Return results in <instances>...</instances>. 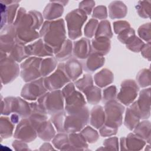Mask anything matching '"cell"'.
<instances>
[{"instance_id": "1", "label": "cell", "mask_w": 151, "mask_h": 151, "mask_svg": "<svg viewBox=\"0 0 151 151\" xmlns=\"http://www.w3.org/2000/svg\"><path fill=\"white\" fill-rule=\"evenodd\" d=\"M40 37L57 54L66 40L65 22L63 19L45 21L39 32Z\"/></svg>"}, {"instance_id": "2", "label": "cell", "mask_w": 151, "mask_h": 151, "mask_svg": "<svg viewBox=\"0 0 151 151\" xmlns=\"http://www.w3.org/2000/svg\"><path fill=\"white\" fill-rule=\"evenodd\" d=\"M43 24L42 14L35 10L28 12L24 8H19L13 23L16 29L21 30H37L41 28Z\"/></svg>"}, {"instance_id": "3", "label": "cell", "mask_w": 151, "mask_h": 151, "mask_svg": "<svg viewBox=\"0 0 151 151\" xmlns=\"http://www.w3.org/2000/svg\"><path fill=\"white\" fill-rule=\"evenodd\" d=\"M64 97L60 90L47 91L38 99L37 102L47 114H52L64 109Z\"/></svg>"}, {"instance_id": "4", "label": "cell", "mask_w": 151, "mask_h": 151, "mask_svg": "<svg viewBox=\"0 0 151 151\" xmlns=\"http://www.w3.org/2000/svg\"><path fill=\"white\" fill-rule=\"evenodd\" d=\"M87 19V15L82 10L76 9L68 12L65 19L68 29V37L74 40L81 36V28Z\"/></svg>"}, {"instance_id": "5", "label": "cell", "mask_w": 151, "mask_h": 151, "mask_svg": "<svg viewBox=\"0 0 151 151\" xmlns=\"http://www.w3.org/2000/svg\"><path fill=\"white\" fill-rule=\"evenodd\" d=\"M89 114L86 106L76 113L67 114L64 125L65 132L71 133L80 132L88 122Z\"/></svg>"}, {"instance_id": "6", "label": "cell", "mask_w": 151, "mask_h": 151, "mask_svg": "<svg viewBox=\"0 0 151 151\" xmlns=\"http://www.w3.org/2000/svg\"><path fill=\"white\" fill-rule=\"evenodd\" d=\"M43 58L37 57H29L20 65V75L25 82H31L41 77V63Z\"/></svg>"}, {"instance_id": "7", "label": "cell", "mask_w": 151, "mask_h": 151, "mask_svg": "<svg viewBox=\"0 0 151 151\" xmlns=\"http://www.w3.org/2000/svg\"><path fill=\"white\" fill-rule=\"evenodd\" d=\"M20 73V67L11 57L1 52V78L6 84L14 80Z\"/></svg>"}, {"instance_id": "8", "label": "cell", "mask_w": 151, "mask_h": 151, "mask_svg": "<svg viewBox=\"0 0 151 151\" xmlns=\"http://www.w3.org/2000/svg\"><path fill=\"white\" fill-rule=\"evenodd\" d=\"M104 110L106 116L104 124L119 128L123 123L124 107L114 99L106 102Z\"/></svg>"}, {"instance_id": "9", "label": "cell", "mask_w": 151, "mask_h": 151, "mask_svg": "<svg viewBox=\"0 0 151 151\" xmlns=\"http://www.w3.org/2000/svg\"><path fill=\"white\" fill-rule=\"evenodd\" d=\"M70 81L65 71L64 63H60L55 71L44 78V84L48 90L54 91L63 87Z\"/></svg>"}, {"instance_id": "10", "label": "cell", "mask_w": 151, "mask_h": 151, "mask_svg": "<svg viewBox=\"0 0 151 151\" xmlns=\"http://www.w3.org/2000/svg\"><path fill=\"white\" fill-rule=\"evenodd\" d=\"M139 91V87L134 80H125L121 84V88L117 99L121 103L125 106H129L134 102Z\"/></svg>"}, {"instance_id": "11", "label": "cell", "mask_w": 151, "mask_h": 151, "mask_svg": "<svg viewBox=\"0 0 151 151\" xmlns=\"http://www.w3.org/2000/svg\"><path fill=\"white\" fill-rule=\"evenodd\" d=\"M47 91L48 90L44 84V78H40L27 83L22 87L21 96L24 99L34 101Z\"/></svg>"}, {"instance_id": "12", "label": "cell", "mask_w": 151, "mask_h": 151, "mask_svg": "<svg viewBox=\"0 0 151 151\" xmlns=\"http://www.w3.org/2000/svg\"><path fill=\"white\" fill-rule=\"evenodd\" d=\"M14 136L17 139L25 142H31L38 135L28 118H23L17 125Z\"/></svg>"}, {"instance_id": "13", "label": "cell", "mask_w": 151, "mask_h": 151, "mask_svg": "<svg viewBox=\"0 0 151 151\" xmlns=\"http://www.w3.org/2000/svg\"><path fill=\"white\" fill-rule=\"evenodd\" d=\"M16 43L15 28L13 24L5 25L1 34V52L9 54Z\"/></svg>"}, {"instance_id": "14", "label": "cell", "mask_w": 151, "mask_h": 151, "mask_svg": "<svg viewBox=\"0 0 151 151\" xmlns=\"http://www.w3.org/2000/svg\"><path fill=\"white\" fill-rule=\"evenodd\" d=\"M25 49L29 57L32 55L41 58L42 57H52L54 55L52 49L45 44L41 38L26 45Z\"/></svg>"}, {"instance_id": "15", "label": "cell", "mask_w": 151, "mask_h": 151, "mask_svg": "<svg viewBox=\"0 0 151 151\" xmlns=\"http://www.w3.org/2000/svg\"><path fill=\"white\" fill-rule=\"evenodd\" d=\"M65 100V110L67 114L76 113L86 106L85 98L80 92L77 90H75Z\"/></svg>"}, {"instance_id": "16", "label": "cell", "mask_w": 151, "mask_h": 151, "mask_svg": "<svg viewBox=\"0 0 151 151\" xmlns=\"http://www.w3.org/2000/svg\"><path fill=\"white\" fill-rule=\"evenodd\" d=\"M68 1H50L45 6L43 13V17L47 21H53L62 16L64 12V6L67 5Z\"/></svg>"}, {"instance_id": "17", "label": "cell", "mask_w": 151, "mask_h": 151, "mask_svg": "<svg viewBox=\"0 0 151 151\" xmlns=\"http://www.w3.org/2000/svg\"><path fill=\"white\" fill-rule=\"evenodd\" d=\"M150 88L142 90L136 101L141 119H147L150 116Z\"/></svg>"}, {"instance_id": "18", "label": "cell", "mask_w": 151, "mask_h": 151, "mask_svg": "<svg viewBox=\"0 0 151 151\" xmlns=\"http://www.w3.org/2000/svg\"><path fill=\"white\" fill-rule=\"evenodd\" d=\"M140 119V112L136 101L130 104L126 109L123 123L128 129L132 130L139 123Z\"/></svg>"}, {"instance_id": "19", "label": "cell", "mask_w": 151, "mask_h": 151, "mask_svg": "<svg viewBox=\"0 0 151 151\" xmlns=\"http://www.w3.org/2000/svg\"><path fill=\"white\" fill-rule=\"evenodd\" d=\"M73 45V52L77 58L86 59L91 52V43L87 38H82L74 42Z\"/></svg>"}, {"instance_id": "20", "label": "cell", "mask_w": 151, "mask_h": 151, "mask_svg": "<svg viewBox=\"0 0 151 151\" xmlns=\"http://www.w3.org/2000/svg\"><path fill=\"white\" fill-rule=\"evenodd\" d=\"M19 2L17 1L15 2L8 5L1 2V29L4 25V24H12L14 23L17 9L19 7Z\"/></svg>"}, {"instance_id": "21", "label": "cell", "mask_w": 151, "mask_h": 151, "mask_svg": "<svg viewBox=\"0 0 151 151\" xmlns=\"http://www.w3.org/2000/svg\"><path fill=\"white\" fill-rule=\"evenodd\" d=\"M83 65L75 58H70L64 63V70L70 80L75 81L83 73Z\"/></svg>"}, {"instance_id": "22", "label": "cell", "mask_w": 151, "mask_h": 151, "mask_svg": "<svg viewBox=\"0 0 151 151\" xmlns=\"http://www.w3.org/2000/svg\"><path fill=\"white\" fill-rule=\"evenodd\" d=\"M11 111L18 114L21 117L28 118L31 113V109L29 103L23 98L12 97Z\"/></svg>"}, {"instance_id": "23", "label": "cell", "mask_w": 151, "mask_h": 151, "mask_svg": "<svg viewBox=\"0 0 151 151\" xmlns=\"http://www.w3.org/2000/svg\"><path fill=\"white\" fill-rule=\"evenodd\" d=\"M91 52L105 55L108 54L111 48V41L110 38L104 37H94L91 44Z\"/></svg>"}, {"instance_id": "24", "label": "cell", "mask_w": 151, "mask_h": 151, "mask_svg": "<svg viewBox=\"0 0 151 151\" xmlns=\"http://www.w3.org/2000/svg\"><path fill=\"white\" fill-rule=\"evenodd\" d=\"M105 63L104 57L99 54L91 52L83 65V69L87 72H94L101 67Z\"/></svg>"}, {"instance_id": "25", "label": "cell", "mask_w": 151, "mask_h": 151, "mask_svg": "<svg viewBox=\"0 0 151 151\" xmlns=\"http://www.w3.org/2000/svg\"><path fill=\"white\" fill-rule=\"evenodd\" d=\"M106 116L104 108L97 105L93 107L89 114L90 124L96 129H99L105 123Z\"/></svg>"}, {"instance_id": "26", "label": "cell", "mask_w": 151, "mask_h": 151, "mask_svg": "<svg viewBox=\"0 0 151 151\" xmlns=\"http://www.w3.org/2000/svg\"><path fill=\"white\" fill-rule=\"evenodd\" d=\"M146 142L139 136L133 133H129L124 137V149L130 150H139L146 145Z\"/></svg>"}, {"instance_id": "27", "label": "cell", "mask_w": 151, "mask_h": 151, "mask_svg": "<svg viewBox=\"0 0 151 151\" xmlns=\"http://www.w3.org/2000/svg\"><path fill=\"white\" fill-rule=\"evenodd\" d=\"M127 12V8L122 1H113L109 5V15L112 19L123 18Z\"/></svg>"}, {"instance_id": "28", "label": "cell", "mask_w": 151, "mask_h": 151, "mask_svg": "<svg viewBox=\"0 0 151 151\" xmlns=\"http://www.w3.org/2000/svg\"><path fill=\"white\" fill-rule=\"evenodd\" d=\"M37 135L44 141H50L55 136V131L51 121L47 120L42 122L37 129Z\"/></svg>"}, {"instance_id": "29", "label": "cell", "mask_w": 151, "mask_h": 151, "mask_svg": "<svg viewBox=\"0 0 151 151\" xmlns=\"http://www.w3.org/2000/svg\"><path fill=\"white\" fill-rule=\"evenodd\" d=\"M114 76L113 73L109 69L104 68L97 73L94 76L96 84L99 87H104L113 83Z\"/></svg>"}, {"instance_id": "30", "label": "cell", "mask_w": 151, "mask_h": 151, "mask_svg": "<svg viewBox=\"0 0 151 151\" xmlns=\"http://www.w3.org/2000/svg\"><path fill=\"white\" fill-rule=\"evenodd\" d=\"M69 150H87L88 144L81 133H71L68 136Z\"/></svg>"}, {"instance_id": "31", "label": "cell", "mask_w": 151, "mask_h": 151, "mask_svg": "<svg viewBox=\"0 0 151 151\" xmlns=\"http://www.w3.org/2000/svg\"><path fill=\"white\" fill-rule=\"evenodd\" d=\"M150 122L149 120H143L137 124L133 129V133L139 136L146 143H150Z\"/></svg>"}, {"instance_id": "32", "label": "cell", "mask_w": 151, "mask_h": 151, "mask_svg": "<svg viewBox=\"0 0 151 151\" xmlns=\"http://www.w3.org/2000/svg\"><path fill=\"white\" fill-rule=\"evenodd\" d=\"M55 57L53 56L42 59L41 63L40 72L41 77H46L55 69L57 61Z\"/></svg>"}, {"instance_id": "33", "label": "cell", "mask_w": 151, "mask_h": 151, "mask_svg": "<svg viewBox=\"0 0 151 151\" xmlns=\"http://www.w3.org/2000/svg\"><path fill=\"white\" fill-rule=\"evenodd\" d=\"M72 52H73L72 42L70 40L66 39V40L63 44L59 51L55 54V57L57 59V60L63 61L70 59V58L71 56Z\"/></svg>"}, {"instance_id": "34", "label": "cell", "mask_w": 151, "mask_h": 151, "mask_svg": "<svg viewBox=\"0 0 151 151\" xmlns=\"http://www.w3.org/2000/svg\"><path fill=\"white\" fill-rule=\"evenodd\" d=\"M87 102L91 104H98L101 99V90L97 86H91L83 93Z\"/></svg>"}, {"instance_id": "35", "label": "cell", "mask_w": 151, "mask_h": 151, "mask_svg": "<svg viewBox=\"0 0 151 151\" xmlns=\"http://www.w3.org/2000/svg\"><path fill=\"white\" fill-rule=\"evenodd\" d=\"M54 146L59 150H69L68 136L66 132H59L52 139Z\"/></svg>"}, {"instance_id": "36", "label": "cell", "mask_w": 151, "mask_h": 151, "mask_svg": "<svg viewBox=\"0 0 151 151\" xmlns=\"http://www.w3.org/2000/svg\"><path fill=\"white\" fill-rule=\"evenodd\" d=\"M9 55L15 61L19 63L29 57L26 51L25 45L18 43H16L9 54Z\"/></svg>"}, {"instance_id": "37", "label": "cell", "mask_w": 151, "mask_h": 151, "mask_svg": "<svg viewBox=\"0 0 151 151\" xmlns=\"http://www.w3.org/2000/svg\"><path fill=\"white\" fill-rule=\"evenodd\" d=\"M14 124L7 117H1V136L4 138L10 137L13 133Z\"/></svg>"}, {"instance_id": "38", "label": "cell", "mask_w": 151, "mask_h": 151, "mask_svg": "<svg viewBox=\"0 0 151 151\" xmlns=\"http://www.w3.org/2000/svg\"><path fill=\"white\" fill-rule=\"evenodd\" d=\"M67 113L64 110L51 114L50 120L58 132H65L64 125Z\"/></svg>"}, {"instance_id": "39", "label": "cell", "mask_w": 151, "mask_h": 151, "mask_svg": "<svg viewBox=\"0 0 151 151\" xmlns=\"http://www.w3.org/2000/svg\"><path fill=\"white\" fill-rule=\"evenodd\" d=\"M104 37L109 38L113 37V32L109 21L104 19L99 23L94 37Z\"/></svg>"}, {"instance_id": "40", "label": "cell", "mask_w": 151, "mask_h": 151, "mask_svg": "<svg viewBox=\"0 0 151 151\" xmlns=\"http://www.w3.org/2000/svg\"><path fill=\"white\" fill-rule=\"evenodd\" d=\"M138 15L143 18H147L150 17L151 2L150 1H138L136 6Z\"/></svg>"}, {"instance_id": "41", "label": "cell", "mask_w": 151, "mask_h": 151, "mask_svg": "<svg viewBox=\"0 0 151 151\" xmlns=\"http://www.w3.org/2000/svg\"><path fill=\"white\" fill-rule=\"evenodd\" d=\"M74 84L80 91L84 93L86 90L93 86V78L90 74H84L81 78L75 81Z\"/></svg>"}, {"instance_id": "42", "label": "cell", "mask_w": 151, "mask_h": 151, "mask_svg": "<svg viewBox=\"0 0 151 151\" xmlns=\"http://www.w3.org/2000/svg\"><path fill=\"white\" fill-rule=\"evenodd\" d=\"M137 84L140 87H147L150 85V69L144 68L141 70L136 76Z\"/></svg>"}, {"instance_id": "43", "label": "cell", "mask_w": 151, "mask_h": 151, "mask_svg": "<svg viewBox=\"0 0 151 151\" xmlns=\"http://www.w3.org/2000/svg\"><path fill=\"white\" fill-rule=\"evenodd\" d=\"M80 133L84 136L86 141L90 143H95L99 138L98 132L90 126L84 127L81 130Z\"/></svg>"}, {"instance_id": "44", "label": "cell", "mask_w": 151, "mask_h": 151, "mask_svg": "<svg viewBox=\"0 0 151 151\" xmlns=\"http://www.w3.org/2000/svg\"><path fill=\"white\" fill-rule=\"evenodd\" d=\"M99 25V21L94 18L90 19L84 27V35L87 38H92L95 35Z\"/></svg>"}, {"instance_id": "45", "label": "cell", "mask_w": 151, "mask_h": 151, "mask_svg": "<svg viewBox=\"0 0 151 151\" xmlns=\"http://www.w3.org/2000/svg\"><path fill=\"white\" fill-rule=\"evenodd\" d=\"M140 38L146 42H150L151 40V24L147 22L140 25L137 30Z\"/></svg>"}, {"instance_id": "46", "label": "cell", "mask_w": 151, "mask_h": 151, "mask_svg": "<svg viewBox=\"0 0 151 151\" xmlns=\"http://www.w3.org/2000/svg\"><path fill=\"white\" fill-rule=\"evenodd\" d=\"M144 44L145 43L140 38L135 36L126 44V46L129 50L135 52H138L140 51Z\"/></svg>"}, {"instance_id": "47", "label": "cell", "mask_w": 151, "mask_h": 151, "mask_svg": "<svg viewBox=\"0 0 151 151\" xmlns=\"http://www.w3.org/2000/svg\"><path fill=\"white\" fill-rule=\"evenodd\" d=\"M136 36L135 31L131 27L126 29L119 33L117 35V39L123 44H126L130 40Z\"/></svg>"}, {"instance_id": "48", "label": "cell", "mask_w": 151, "mask_h": 151, "mask_svg": "<svg viewBox=\"0 0 151 151\" xmlns=\"http://www.w3.org/2000/svg\"><path fill=\"white\" fill-rule=\"evenodd\" d=\"M92 17L94 19H105L107 17V11L105 6L99 5L93 9Z\"/></svg>"}, {"instance_id": "49", "label": "cell", "mask_w": 151, "mask_h": 151, "mask_svg": "<svg viewBox=\"0 0 151 151\" xmlns=\"http://www.w3.org/2000/svg\"><path fill=\"white\" fill-rule=\"evenodd\" d=\"M117 93V89L115 86H110L103 90V100L104 102L114 100Z\"/></svg>"}, {"instance_id": "50", "label": "cell", "mask_w": 151, "mask_h": 151, "mask_svg": "<svg viewBox=\"0 0 151 151\" xmlns=\"http://www.w3.org/2000/svg\"><path fill=\"white\" fill-rule=\"evenodd\" d=\"M118 128L113 126H109L104 124L99 129V133L101 136L104 137H110L113 136L117 133Z\"/></svg>"}, {"instance_id": "51", "label": "cell", "mask_w": 151, "mask_h": 151, "mask_svg": "<svg viewBox=\"0 0 151 151\" xmlns=\"http://www.w3.org/2000/svg\"><path fill=\"white\" fill-rule=\"evenodd\" d=\"M95 6V2L93 1H83L79 3L78 8L84 11L87 15L91 14Z\"/></svg>"}, {"instance_id": "52", "label": "cell", "mask_w": 151, "mask_h": 151, "mask_svg": "<svg viewBox=\"0 0 151 151\" xmlns=\"http://www.w3.org/2000/svg\"><path fill=\"white\" fill-rule=\"evenodd\" d=\"M129 28H130V25L126 21H117L113 23L114 32L117 35L123 30Z\"/></svg>"}, {"instance_id": "53", "label": "cell", "mask_w": 151, "mask_h": 151, "mask_svg": "<svg viewBox=\"0 0 151 151\" xmlns=\"http://www.w3.org/2000/svg\"><path fill=\"white\" fill-rule=\"evenodd\" d=\"M103 145L109 150H118L119 143L118 139L116 137H112L106 139L103 142Z\"/></svg>"}, {"instance_id": "54", "label": "cell", "mask_w": 151, "mask_h": 151, "mask_svg": "<svg viewBox=\"0 0 151 151\" xmlns=\"http://www.w3.org/2000/svg\"><path fill=\"white\" fill-rule=\"evenodd\" d=\"M75 85L72 82H69L65 86H64V88L61 90L62 94L64 99L68 97L75 91Z\"/></svg>"}, {"instance_id": "55", "label": "cell", "mask_w": 151, "mask_h": 151, "mask_svg": "<svg viewBox=\"0 0 151 151\" xmlns=\"http://www.w3.org/2000/svg\"><path fill=\"white\" fill-rule=\"evenodd\" d=\"M150 47H151L150 42H148L146 44H144V45L143 46L142 48L140 50L141 54L142 55V56L149 61H150V57H151Z\"/></svg>"}, {"instance_id": "56", "label": "cell", "mask_w": 151, "mask_h": 151, "mask_svg": "<svg viewBox=\"0 0 151 151\" xmlns=\"http://www.w3.org/2000/svg\"><path fill=\"white\" fill-rule=\"evenodd\" d=\"M12 146L15 148V150H29L28 146L25 142L21 140H17L14 141L12 143Z\"/></svg>"}, {"instance_id": "57", "label": "cell", "mask_w": 151, "mask_h": 151, "mask_svg": "<svg viewBox=\"0 0 151 151\" xmlns=\"http://www.w3.org/2000/svg\"><path fill=\"white\" fill-rule=\"evenodd\" d=\"M21 117L17 113H13L11 114L10 119L11 120V122L14 123V124H16L19 123V118Z\"/></svg>"}]
</instances>
